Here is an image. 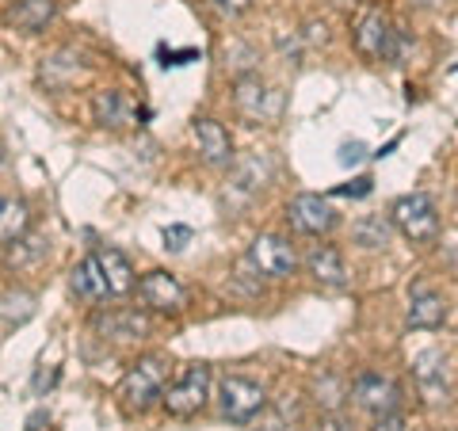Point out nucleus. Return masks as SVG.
Returning a JSON list of instances; mask_svg holds the SVG:
<instances>
[{"label": "nucleus", "mask_w": 458, "mask_h": 431, "mask_svg": "<svg viewBox=\"0 0 458 431\" xmlns=\"http://www.w3.org/2000/svg\"><path fill=\"white\" fill-rule=\"evenodd\" d=\"M390 218L412 244H428L439 237V210L432 203V195H424V191L401 195L390 210Z\"/></svg>", "instance_id": "f257e3e1"}, {"label": "nucleus", "mask_w": 458, "mask_h": 431, "mask_svg": "<svg viewBox=\"0 0 458 431\" xmlns=\"http://www.w3.org/2000/svg\"><path fill=\"white\" fill-rule=\"evenodd\" d=\"M168 375H172V363L161 355H149V359H141V363L131 370V375L123 378V397H126V405H131L134 412H146L149 405H157L165 393V385H168Z\"/></svg>", "instance_id": "f03ea898"}, {"label": "nucleus", "mask_w": 458, "mask_h": 431, "mask_svg": "<svg viewBox=\"0 0 458 431\" xmlns=\"http://www.w3.org/2000/svg\"><path fill=\"white\" fill-rule=\"evenodd\" d=\"M207 397H210V367H203V363H191L176 382H168L161 393L168 416H180V420L195 416L207 405Z\"/></svg>", "instance_id": "7ed1b4c3"}, {"label": "nucleus", "mask_w": 458, "mask_h": 431, "mask_svg": "<svg viewBox=\"0 0 458 431\" xmlns=\"http://www.w3.org/2000/svg\"><path fill=\"white\" fill-rule=\"evenodd\" d=\"M218 405H222V416H225L229 424H249V420H256V416L264 412L267 393H264L260 382L241 378V375H229L218 385Z\"/></svg>", "instance_id": "20e7f679"}, {"label": "nucleus", "mask_w": 458, "mask_h": 431, "mask_svg": "<svg viewBox=\"0 0 458 431\" xmlns=\"http://www.w3.org/2000/svg\"><path fill=\"white\" fill-rule=\"evenodd\" d=\"M397 38H401L397 27L390 23V16L382 8H370L355 20V50L370 57V62H390L397 54Z\"/></svg>", "instance_id": "39448f33"}, {"label": "nucleus", "mask_w": 458, "mask_h": 431, "mask_svg": "<svg viewBox=\"0 0 458 431\" xmlns=\"http://www.w3.org/2000/svg\"><path fill=\"white\" fill-rule=\"evenodd\" d=\"M134 286L153 313H183L188 309V286H183L176 275H168V271H149V275H141Z\"/></svg>", "instance_id": "423d86ee"}, {"label": "nucleus", "mask_w": 458, "mask_h": 431, "mask_svg": "<svg viewBox=\"0 0 458 431\" xmlns=\"http://www.w3.org/2000/svg\"><path fill=\"white\" fill-rule=\"evenodd\" d=\"M249 260L252 267L260 271V275L267 279H286V275H294V267H298V256L291 249V241H283L276 233H264V237H256L249 244Z\"/></svg>", "instance_id": "0eeeda50"}, {"label": "nucleus", "mask_w": 458, "mask_h": 431, "mask_svg": "<svg viewBox=\"0 0 458 431\" xmlns=\"http://www.w3.org/2000/svg\"><path fill=\"white\" fill-rule=\"evenodd\" d=\"M286 222L306 237H321L336 225V210L328 207V199H321V195H294L291 203H286Z\"/></svg>", "instance_id": "6e6552de"}, {"label": "nucleus", "mask_w": 458, "mask_h": 431, "mask_svg": "<svg viewBox=\"0 0 458 431\" xmlns=\"http://www.w3.org/2000/svg\"><path fill=\"white\" fill-rule=\"evenodd\" d=\"M92 111H96V123L107 126V131H131V126H138V119H141L138 104L126 92H119V89L96 92Z\"/></svg>", "instance_id": "1a4fd4ad"}, {"label": "nucleus", "mask_w": 458, "mask_h": 431, "mask_svg": "<svg viewBox=\"0 0 458 431\" xmlns=\"http://www.w3.org/2000/svg\"><path fill=\"white\" fill-rule=\"evenodd\" d=\"M352 397H355V405L367 409V412H394L397 409V401H401V390H397V382L394 378H386V375H360L352 385Z\"/></svg>", "instance_id": "9d476101"}, {"label": "nucleus", "mask_w": 458, "mask_h": 431, "mask_svg": "<svg viewBox=\"0 0 458 431\" xmlns=\"http://www.w3.org/2000/svg\"><path fill=\"white\" fill-rule=\"evenodd\" d=\"M237 107L249 123H264L279 111V96L271 92L260 77H241L237 80Z\"/></svg>", "instance_id": "9b49d317"}, {"label": "nucleus", "mask_w": 458, "mask_h": 431, "mask_svg": "<svg viewBox=\"0 0 458 431\" xmlns=\"http://www.w3.org/2000/svg\"><path fill=\"white\" fill-rule=\"evenodd\" d=\"M417 382H420V393L432 401V405H443V401L451 397L447 355H443V351H424V355H417Z\"/></svg>", "instance_id": "f8f14e48"}, {"label": "nucleus", "mask_w": 458, "mask_h": 431, "mask_svg": "<svg viewBox=\"0 0 458 431\" xmlns=\"http://www.w3.org/2000/svg\"><path fill=\"white\" fill-rule=\"evenodd\" d=\"M195 141H199V153L203 161L214 168H225L233 161V138L218 119H195Z\"/></svg>", "instance_id": "ddd939ff"}, {"label": "nucleus", "mask_w": 458, "mask_h": 431, "mask_svg": "<svg viewBox=\"0 0 458 431\" xmlns=\"http://www.w3.org/2000/svg\"><path fill=\"white\" fill-rule=\"evenodd\" d=\"M306 271L321 286H333V291L348 286V267H344L340 252L333 249V244H313V249L306 252Z\"/></svg>", "instance_id": "4468645a"}, {"label": "nucleus", "mask_w": 458, "mask_h": 431, "mask_svg": "<svg viewBox=\"0 0 458 431\" xmlns=\"http://www.w3.org/2000/svg\"><path fill=\"white\" fill-rule=\"evenodd\" d=\"M447 321V298L428 291V286H417L409 298V325L412 328H439Z\"/></svg>", "instance_id": "2eb2a0df"}, {"label": "nucleus", "mask_w": 458, "mask_h": 431, "mask_svg": "<svg viewBox=\"0 0 458 431\" xmlns=\"http://www.w3.org/2000/svg\"><path fill=\"white\" fill-rule=\"evenodd\" d=\"M96 264L104 271V283H107V294H131L134 291V267L131 260L119 252V249H99L96 252Z\"/></svg>", "instance_id": "dca6fc26"}, {"label": "nucleus", "mask_w": 458, "mask_h": 431, "mask_svg": "<svg viewBox=\"0 0 458 431\" xmlns=\"http://www.w3.org/2000/svg\"><path fill=\"white\" fill-rule=\"evenodd\" d=\"M57 16V4L54 0H16L8 12V23L16 27V31H27V35H35V31H47V23Z\"/></svg>", "instance_id": "f3484780"}, {"label": "nucleus", "mask_w": 458, "mask_h": 431, "mask_svg": "<svg viewBox=\"0 0 458 431\" xmlns=\"http://www.w3.org/2000/svg\"><path fill=\"white\" fill-rule=\"evenodd\" d=\"M69 291L84 301H104L107 298V283H104V271H99L96 256L89 260H81L73 271H69Z\"/></svg>", "instance_id": "a211bd4d"}, {"label": "nucleus", "mask_w": 458, "mask_h": 431, "mask_svg": "<svg viewBox=\"0 0 458 431\" xmlns=\"http://www.w3.org/2000/svg\"><path fill=\"white\" fill-rule=\"evenodd\" d=\"M31 229V210H27L20 199L0 195V244H12L16 237H23Z\"/></svg>", "instance_id": "6ab92c4d"}, {"label": "nucleus", "mask_w": 458, "mask_h": 431, "mask_svg": "<svg viewBox=\"0 0 458 431\" xmlns=\"http://www.w3.org/2000/svg\"><path fill=\"white\" fill-rule=\"evenodd\" d=\"M99 333L111 336V340H134V336H146L149 333V321L141 313H111V317H99Z\"/></svg>", "instance_id": "aec40b11"}, {"label": "nucleus", "mask_w": 458, "mask_h": 431, "mask_svg": "<svg viewBox=\"0 0 458 431\" xmlns=\"http://www.w3.org/2000/svg\"><path fill=\"white\" fill-rule=\"evenodd\" d=\"M0 317H4L8 325L16 321H31L35 317V294H27V291H8V294H0Z\"/></svg>", "instance_id": "412c9836"}, {"label": "nucleus", "mask_w": 458, "mask_h": 431, "mask_svg": "<svg viewBox=\"0 0 458 431\" xmlns=\"http://www.w3.org/2000/svg\"><path fill=\"white\" fill-rule=\"evenodd\" d=\"M355 241H360L363 249H386V244H390V222H386V218L355 222Z\"/></svg>", "instance_id": "4be33fe9"}, {"label": "nucleus", "mask_w": 458, "mask_h": 431, "mask_svg": "<svg viewBox=\"0 0 458 431\" xmlns=\"http://www.w3.org/2000/svg\"><path fill=\"white\" fill-rule=\"evenodd\" d=\"M42 252H47V244L27 237V233L12 241V264H27V260H35V256H42Z\"/></svg>", "instance_id": "5701e85b"}, {"label": "nucleus", "mask_w": 458, "mask_h": 431, "mask_svg": "<svg viewBox=\"0 0 458 431\" xmlns=\"http://www.w3.org/2000/svg\"><path fill=\"white\" fill-rule=\"evenodd\" d=\"M188 241H191V229H188V225H168V229H165V249L180 252Z\"/></svg>", "instance_id": "b1692460"}, {"label": "nucleus", "mask_w": 458, "mask_h": 431, "mask_svg": "<svg viewBox=\"0 0 458 431\" xmlns=\"http://www.w3.org/2000/svg\"><path fill=\"white\" fill-rule=\"evenodd\" d=\"M363 156H367L363 141H348V146H340V165H360Z\"/></svg>", "instance_id": "393cba45"}, {"label": "nucleus", "mask_w": 458, "mask_h": 431, "mask_svg": "<svg viewBox=\"0 0 458 431\" xmlns=\"http://www.w3.org/2000/svg\"><path fill=\"white\" fill-rule=\"evenodd\" d=\"M214 4H218L222 16H245L252 8V0H214Z\"/></svg>", "instance_id": "a878e982"}, {"label": "nucleus", "mask_w": 458, "mask_h": 431, "mask_svg": "<svg viewBox=\"0 0 458 431\" xmlns=\"http://www.w3.org/2000/svg\"><path fill=\"white\" fill-rule=\"evenodd\" d=\"M370 431H405V420H401L397 412H382V416H378V424L370 427Z\"/></svg>", "instance_id": "bb28decb"}, {"label": "nucleus", "mask_w": 458, "mask_h": 431, "mask_svg": "<svg viewBox=\"0 0 458 431\" xmlns=\"http://www.w3.org/2000/svg\"><path fill=\"white\" fill-rule=\"evenodd\" d=\"M336 195H352V199H360V195H370V180L367 176H360L352 183V188H336Z\"/></svg>", "instance_id": "cd10ccee"}, {"label": "nucleus", "mask_w": 458, "mask_h": 431, "mask_svg": "<svg viewBox=\"0 0 458 431\" xmlns=\"http://www.w3.org/2000/svg\"><path fill=\"white\" fill-rule=\"evenodd\" d=\"M256 431H286L279 420H271V424H264V427H256Z\"/></svg>", "instance_id": "c85d7f7f"}, {"label": "nucleus", "mask_w": 458, "mask_h": 431, "mask_svg": "<svg viewBox=\"0 0 458 431\" xmlns=\"http://www.w3.org/2000/svg\"><path fill=\"white\" fill-rule=\"evenodd\" d=\"M424 4H436V0H424Z\"/></svg>", "instance_id": "c756f323"}]
</instances>
